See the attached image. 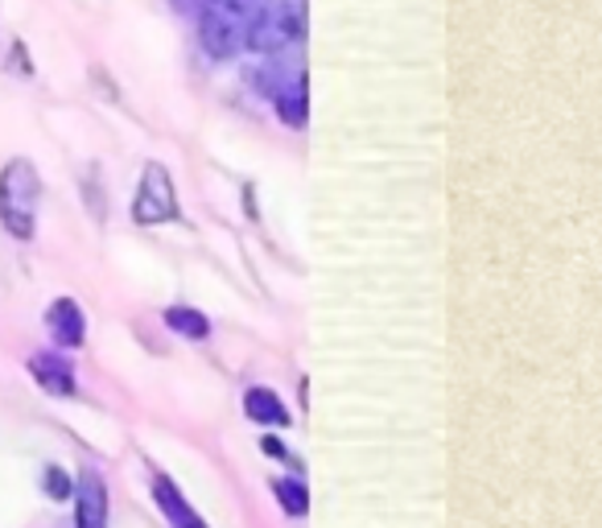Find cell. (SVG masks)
I'll list each match as a JSON object with an SVG mask.
<instances>
[{
    "label": "cell",
    "mask_w": 602,
    "mask_h": 528,
    "mask_svg": "<svg viewBox=\"0 0 602 528\" xmlns=\"http://www.w3.org/2000/svg\"><path fill=\"white\" fill-rule=\"evenodd\" d=\"M261 450H265L268 458H277V463H289V467L297 470L294 455H289V450H285V441H280V438H273V434H265V438H261Z\"/></svg>",
    "instance_id": "cell-14"
},
{
    "label": "cell",
    "mask_w": 602,
    "mask_h": 528,
    "mask_svg": "<svg viewBox=\"0 0 602 528\" xmlns=\"http://www.w3.org/2000/svg\"><path fill=\"white\" fill-rule=\"evenodd\" d=\"M273 108H277V116L285 129H306V74H297V79H289L285 88L273 91Z\"/></svg>",
    "instance_id": "cell-10"
},
{
    "label": "cell",
    "mask_w": 602,
    "mask_h": 528,
    "mask_svg": "<svg viewBox=\"0 0 602 528\" xmlns=\"http://www.w3.org/2000/svg\"><path fill=\"white\" fill-rule=\"evenodd\" d=\"M297 38H302V9L294 0H268L252 26L248 45L261 54H280V50L297 45Z\"/></svg>",
    "instance_id": "cell-4"
},
{
    "label": "cell",
    "mask_w": 602,
    "mask_h": 528,
    "mask_svg": "<svg viewBox=\"0 0 602 528\" xmlns=\"http://www.w3.org/2000/svg\"><path fill=\"white\" fill-rule=\"evenodd\" d=\"M177 215H182V206H177L174 177L162 162H149L133 194V220L141 227H157V223H174Z\"/></svg>",
    "instance_id": "cell-3"
},
{
    "label": "cell",
    "mask_w": 602,
    "mask_h": 528,
    "mask_svg": "<svg viewBox=\"0 0 602 528\" xmlns=\"http://www.w3.org/2000/svg\"><path fill=\"white\" fill-rule=\"evenodd\" d=\"M273 496H277L280 512L285 516H306L309 512V487L297 479V475H280V479H273Z\"/></svg>",
    "instance_id": "cell-12"
},
{
    "label": "cell",
    "mask_w": 602,
    "mask_h": 528,
    "mask_svg": "<svg viewBox=\"0 0 602 528\" xmlns=\"http://www.w3.org/2000/svg\"><path fill=\"white\" fill-rule=\"evenodd\" d=\"M30 376L42 384L50 396H74V393H79L74 367L67 364L59 352H33L30 355Z\"/></svg>",
    "instance_id": "cell-7"
},
{
    "label": "cell",
    "mask_w": 602,
    "mask_h": 528,
    "mask_svg": "<svg viewBox=\"0 0 602 528\" xmlns=\"http://www.w3.org/2000/svg\"><path fill=\"white\" fill-rule=\"evenodd\" d=\"M265 4L268 0H211L203 13V26H198L206 54L211 59H235L248 45V33Z\"/></svg>",
    "instance_id": "cell-2"
},
{
    "label": "cell",
    "mask_w": 602,
    "mask_h": 528,
    "mask_svg": "<svg viewBox=\"0 0 602 528\" xmlns=\"http://www.w3.org/2000/svg\"><path fill=\"white\" fill-rule=\"evenodd\" d=\"M244 417L256 422V426H268V429L289 426V409H285V400H280L273 388H265V384H252L248 393H244Z\"/></svg>",
    "instance_id": "cell-9"
},
{
    "label": "cell",
    "mask_w": 602,
    "mask_h": 528,
    "mask_svg": "<svg viewBox=\"0 0 602 528\" xmlns=\"http://www.w3.org/2000/svg\"><path fill=\"white\" fill-rule=\"evenodd\" d=\"M153 499H157V508L162 516L170 520L174 528H211L203 516L191 508V499L182 496V487L170 479V475H153Z\"/></svg>",
    "instance_id": "cell-8"
},
{
    "label": "cell",
    "mask_w": 602,
    "mask_h": 528,
    "mask_svg": "<svg viewBox=\"0 0 602 528\" xmlns=\"http://www.w3.org/2000/svg\"><path fill=\"white\" fill-rule=\"evenodd\" d=\"M74 528H108V484H103L95 470H83L79 484H74Z\"/></svg>",
    "instance_id": "cell-5"
},
{
    "label": "cell",
    "mask_w": 602,
    "mask_h": 528,
    "mask_svg": "<svg viewBox=\"0 0 602 528\" xmlns=\"http://www.w3.org/2000/svg\"><path fill=\"white\" fill-rule=\"evenodd\" d=\"M42 487H45V496L59 499V504H62V499L74 496V479H71V475H67L62 467H45V470H42Z\"/></svg>",
    "instance_id": "cell-13"
},
{
    "label": "cell",
    "mask_w": 602,
    "mask_h": 528,
    "mask_svg": "<svg viewBox=\"0 0 602 528\" xmlns=\"http://www.w3.org/2000/svg\"><path fill=\"white\" fill-rule=\"evenodd\" d=\"M165 326L174 331L177 338H191V343H203V338H211V318H206L203 309L194 306H170L162 314Z\"/></svg>",
    "instance_id": "cell-11"
},
{
    "label": "cell",
    "mask_w": 602,
    "mask_h": 528,
    "mask_svg": "<svg viewBox=\"0 0 602 528\" xmlns=\"http://www.w3.org/2000/svg\"><path fill=\"white\" fill-rule=\"evenodd\" d=\"M45 326H50V335H54V343L59 347H83L88 343V314H83V306L74 302V297H59V302H50V309H45Z\"/></svg>",
    "instance_id": "cell-6"
},
{
    "label": "cell",
    "mask_w": 602,
    "mask_h": 528,
    "mask_svg": "<svg viewBox=\"0 0 602 528\" xmlns=\"http://www.w3.org/2000/svg\"><path fill=\"white\" fill-rule=\"evenodd\" d=\"M38 203H42V177L33 162L13 158L0 170V227L21 244H30L38 232Z\"/></svg>",
    "instance_id": "cell-1"
}]
</instances>
